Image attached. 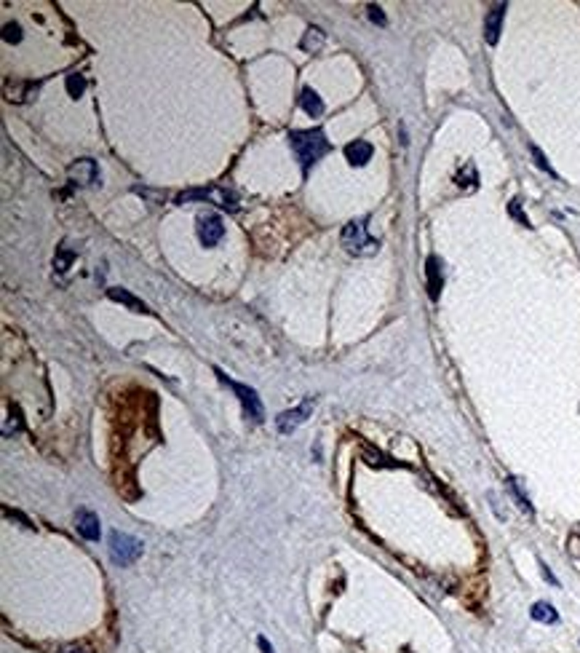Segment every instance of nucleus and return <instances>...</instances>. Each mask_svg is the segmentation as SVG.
<instances>
[{
	"label": "nucleus",
	"instance_id": "nucleus-24",
	"mask_svg": "<svg viewBox=\"0 0 580 653\" xmlns=\"http://www.w3.org/2000/svg\"><path fill=\"white\" fill-rule=\"evenodd\" d=\"M369 19L377 24H385V14L383 9H377V6H369Z\"/></svg>",
	"mask_w": 580,
	"mask_h": 653
},
{
	"label": "nucleus",
	"instance_id": "nucleus-8",
	"mask_svg": "<svg viewBox=\"0 0 580 653\" xmlns=\"http://www.w3.org/2000/svg\"><path fill=\"white\" fill-rule=\"evenodd\" d=\"M67 174H70L73 182H80V185H97L99 179L97 161L94 158H80V161H75L73 167L67 169Z\"/></svg>",
	"mask_w": 580,
	"mask_h": 653
},
{
	"label": "nucleus",
	"instance_id": "nucleus-12",
	"mask_svg": "<svg viewBox=\"0 0 580 653\" xmlns=\"http://www.w3.org/2000/svg\"><path fill=\"white\" fill-rule=\"evenodd\" d=\"M107 298L115 300V303H123V305H126L129 310H134V313H150V308L144 305L142 300L134 298L132 292H129V289H123V287H110L107 289Z\"/></svg>",
	"mask_w": 580,
	"mask_h": 653
},
{
	"label": "nucleus",
	"instance_id": "nucleus-4",
	"mask_svg": "<svg viewBox=\"0 0 580 653\" xmlns=\"http://www.w3.org/2000/svg\"><path fill=\"white\" fill-rule=\"evenodd\" d=\"M139 554H142V541L121 531L110 533V557L115 565H132Z\"/></svg>",
	"mask_w": 580,
	"mask_h": 653
},
{
	"label": "nucleus",
	"instance_id": "nucleus-2",
	"mask_svg": "<svg viewBox=\"0 0 580 653\" xmlns=\"http://www.w3.org/2000/svg\"><path fill=\"white\" fill-rule=\"evenodd\" d=\"M339 241H342V246H345L351 255H359V257H372V255H377V249H380V241L372 239L369 231H367V217L348 222V225L342 228V233H339Z\"/></svg>",
	"mask_w": 580,
	"mask_h": 653
},
{
	"label": "nucleus",
	"instance_id": "nucleus-19",
	"mask_svg": "<svg viewBox=\"0 0 580 653\" xmlns=\"http://www.w3.org/2000/svg\"><path fill=\"white\" fill-rule=\"evenodd\" d=\"M67 91H70V97H80L83 91H86V78L78 75V73H73V75H67Z\"/></svg>",
	"mask_w": 580,
	"mask_h": 653
},
{
	"label": "nucleus",
	"instance_id": "nucleus-18",
	"mask_svg": "<svg viewBox=\"0 0 580 653\" xmlns=\"http://www.w3.org/2000/svg\"><path fill=\"white\" fill-rule=\"evenodd\" d=\"M508 490H511V496L516 498V503H519V509H524V511H529L532 514V503H529V498H527L524 493H522V487H519V479H508Z\"/></svg>",
	"mask_w": 580,
	"mask_h": 653
},
{
	"label": "nucleus",
	"instance_id": "nucleus-22",
	"mask_svg": "<svg viewBox=\"0 0 580 653\" xmlns=\"http://www.w3.org/2000/svg\"><path fill=\"white\" fill-rule=\"evenodd\" d=\"M508 211H511V217H516V220L522 222V225H529V220H527L524 214H522V207H519V199H514L511 204H508Z\"/></svg>",
	"mask_w": 580,
	"mask_h": 653
},
{
	"label": "nucleus",
	"instance_id": "nucleus-21",
	"mask_svg": "<svg viewBox=\"0 0 580 653\" xmlns=\"http://www.w3.org/2000/svg\"><path fill=\"white\" fill-rule=\"evenodd\" d=\"M529 150H532V155H535V164H537V167L543 169V172H548V174H551V177H557V174H554V169L548 167V161H546V158H543V153H540V150H537L535 145H532V147H529Z\"/></svg>",
	"mask_w": 580,
	"mask_h": 653
},
{
	"label": "nucleus",
	"instance_id": "nucleus-11",
	"mask_svg": "<svg viewBox=\"0 0 580 653\" xmlns=\"http://www.w3.org/2000/svg\"><path fill=\"white\" fill-rule=\"evenodd\" d=\"M372 153H374V147L367 142V140H356V142L345 145V158H348L351 167H364V164H369V161H372Z\"/></svg>",
	"mask_w": 580,
	"mask_h": 653
},
{
	"label": "nucleus",
	"instance_id": "nucleus-9",
	"mask_svg": "<svg viewBox=\"0 0 580 653\" xmlns=\"http://www.w3.org/2000/svg\"><path fill=\"white\" fill-rule=\"evenodd\" d=\"M505 3H497V6H492L490 9V14H487V19H484V38H487V43L495 46L497 43V38H500V30H503V19H505Z\"/></svg>",
	"mask_w": 580,
	"mask_h": 653
},
{
	"label": "nucleus",
	"instance_id": "nucleus-27",
	"mask_svg": "<svg viewBox=\"0 0 580 653\" xmlns=\"http://www.w3.org/2000/svg\"><path fill=\"white\" fill-rule=\"evenodd\" d=\"M257 645L263 648V653H275V651H273V645H270V642L265 640V637H260V640H257Z\"/></svg>",
	"mask_w": 580,
	"mask_h": 653
},
{
	"label": "nucleus",
	"instance_id": "nucleus-15",
	"mask_svg": "<svg viewBox=\"0 0 580 653\" xmlns=\"http://www.w3.org/2000/svg\"><path fill=\"white\" fill-rule=\"evenodd\" d=\"M529 616H532L535 621H540V624H557V621H559L557 608H554L551 602H543V600L532 605V610H529Z\"/></svg>",
	"mask_w": 580,
	"mask_h": 653
},
{
	"label": "nucleus",
	"instance_id": "nucleus-10",
	"mask_svg": "<svg viewBox=\"0 0 580 653\" xmlns=\"http://www.w3.org/2000/svg\"><path fill=\"white\" fill-rule=\"evenodd\" d=\"M75 528H78V533L86 538V541H99V536H102V528H99V517L94 514V511H88V509L78 511Z\"/></svg>",
	"mask_w": 580,
	"mask_h": 653
},
{
	"label": "nucleus",
	"instance_id": "nucleus-17",
	"mask_svg": "<svg viewBox=\"0 0 580 653\" xmlns=\"http://www.w3.org/2000/svg\"><path fill=\"white\" fill-rule=\"evenodd\" d=\"M321 46H324V33L318 27H310L305 38L300 41V48H305V51H318Z\"/></svg>",
	"mask_w": 580,
	"mask_h": 653
},
{
	"label": "nucleus",
	"instance_id": "nucleus-20",
	"mask_svg": "<svg viewBox=\"0 0 580 653\" xmlns=\"http://www.w3.org/2000/svg\"><path fill=\"white\" fill-rule=\"evenodd\" d=\"M3 38H6V43H19L22 41V27L19 24H6L3 27Z\"/></svg>",
	"mask_w": 580,
	"mask_h": 653
},
{
	"label": "nucleus",
	"instance_id": "nucleus-7",
	"mask_svg": "<svg viewBox=\"0 0 580 653\" xmlns=\"http://www.w3.org/2000/svg\"><path fill=\"white\" fill-rule=\"evenodd\" d=\"M310 412H313V399H305V402H302L300 407H295V410L281 412V415L275 418V426H278V432L281 434H292L297 426H302V423L307 421Z\"/></svg>",
	"mask_w": 580,
	"mask_h": 653
},
{
	"label": "nucleus",
	"instance_id": "nucleus-6",
	"mask_svg": "<svg viewBox=\"0 0 580 653\" xmlns=\"http://www.w3.org/2000/svg\"><path fill=\"white\" fill-rule=\"evenodd\" d=\"M225 236V225H222V217L214 214V211H206L198 217V239L204 246H214L219 244V239Z\"/></svg>",
	"mask_w": 580,
	"mask_h": 653
},
{
	"label": "nucleus",
	"instance_id": "nucleus-16",
	"mask_svg": "<svg viewBox=\"0 0 580 653\" xmlns=\"http://www.w3.org/2000/svg\"><path fill=\"white\" fill-rule=\"evenodd\" d=\"M455 182H458L460 188H476V182H479V177H476V167L473 164H465V167L458 172V177H455Z\"/></svg>",
	"mask_w": 580,
	"mask_h": 653
},
{
	"label": "nucleus",
	"instance_id": "nucleus-5",
	"mask_svg": "<svg viewBox=\"0 0 580 653\" xmlns=\"http://www.w3.org/2000/svg\"><path fill=\"white\" fill-rule=\"evenodd\" d=\"M219 375V380L225 383L228 388H233L236 394H238V399H241V404H243V415L246 418H252L254 423H263L265 421V410H263V402H260V397H257V391L254 388H249V386H243V383H236V380H230L222 370H214Z\"/></svg>",
	"mask_w": 580,
	"mask_h": 653
},
{
	"label": "nucleus",
	"instance_id": "nucleus-1",
	"mask_svg": "<svg viewBox=\"0 0 580 653\" xmlns=\"http://www.w3.org/2000/svg\"><path fill=\"white\" fill-rule=\"evenodd\" d=\"M289 142H292V150L297 153L302 169H310L318 158L327 155L329 147H332L327 140V134L321 132V129H307V132L295 129V132H289Z\"/></svg>",
	"mask_w": 580,
	"mask_h": 653
},
{
	"label": "nucleus",
	"instance_id": "nucleus-13",
	"mask_svg": "<svg viewBox=\"0 0 580 653\" xmlns=\"http://www.w3.org/2000/svg\"><path fill=\"white\" fill-rule=\"evenodd\" d=\"M426 276H428V295H431V300H438V289H441V268H438V257H428Z\"/></svg>",
	"mask_w": 580,
	"mask_h": 653
},
{
	"label": "nucleus",
	"instance_id": "nucleus-25",
	"mask_svg": "<svg viewBox=\"0 0 580 653\" xmlns=\"http://www.w3.org/2000/svg\"><path fill=\"white\" fill-rule=\"evenodd\" d=\"M540 570H543V578H546L548 584H554V587H559V578L554 576L551 570H548V568H546V563H540Z\"/></svg>",
	"mask_w": 580,
	"mask_h": 653
},
{
	"label": "nucleus",
	"instance_id": "nucleus-23",
	"mask_svg": "<svg viewBox=\"0 0 580 653\" xmlns=\"http://www.w3.org/2000/svg\"><path fill=\"white\" fill-rule=\"evenodd\" d=\"M569 554L580 560V531H575L572 536H569Z\"/></svg>",
	"mask_w": 580,
	"mask_h": 653
},
{
	"label": "nucleus",
	"instance_id": "nucleus-26",
	"mask_svg": "<svg viewBox=\"0 0 580 653\" xmlns=\"http://www.w3.org/2000/svg\"><path fill=\"white\" fill-rule=\"evenodd\" d=\"M59 653H91L88 648H80V645H67V648H62Z\"/></svg>",
	"mask_w": 580,
	"mask_h": 653
},
{
	"label": "nucleus",
	"instance_id": "nucleus-14",
	"mask_svg": "<svg viewBox=\"0 0 580 653\" xmlns=\"http://www.w3.org/2000/svg\"><path fill=\"white\" fill-rule=\"evenodd\" d=\"M300 105H302V110H305L310 118H318V115H324V102H321V97H318L313 89H302Z\"/></svg>",
	"mask_w": 580,
	"mask_h": 653
},
{
	"label": "nucleus",
	"instance_id": "nucleus-3",
	"mask_svg": "<svg viewBox=\"0 0 580 653\" xmlns=\"http://www.w3.org/2000/svg\"><path fill=\"white\" fill-rule=\"evenodd\" d=\"M187 201H209V204H217L219 209H238V196L228 188H219V185H209V188H193L187 193H179L176 196V204L182 207Z\"/></svg>",
	"mask_w": 580,
	"mask_h": 653
}]
</instances>
